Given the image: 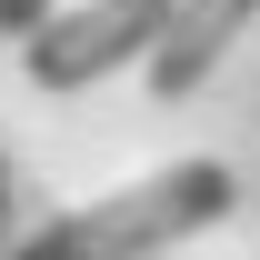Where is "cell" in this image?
<instances>
[{"label": "cell", "instance_id": "1", "mask_svg": "<svg viewBox=\"0 0 260 260\" xmlns=\"http://www.w3.org/2000/svg\"><path fill=\"white\" fill-rule=\"evenodd\" d=\"M230 200H240L230 160H170V170H150V180H130L110 200H80L60 220H40L10 260H160L180 230L230 220Z\"/></svg>", "mask_w": 260, "mask_h": 260}, {"label": "cell", "instance_id": "2", "mask_svg": "<svg viewBox=\"0 0 260 260\" xmlns=\"http://www.w3.org/2000/svg\"><path fill=\"white\" fill-rule=\"evenodd\" d=\"M160 20H170V0H80L50 30L20 40V70H30L40 90H90L120 60H150L160 50Z\"/></svg>", "mask_w": 260, "mask_h": 260}, {"label": "cell", "instance_id": "3", "mask_svg": "<svg viewBox=\"0 0 260 260\" xmlns=\"http://www.w3.org/2000/svg\"><path fill=\"white\" fill-rule=\"evenodd\" d=\"M260 0H170V20H160V50H150V100H190L210 70H220V50L240 40V20H250Z\"/></svg>", "mask_w": 260, "mask_h": 260}, {"label": "cell", "instance_id": "4", "mask_svg": "<svg viewBox=\"0 0 260 260\" xmlns=\"http://www.w3.org/2000/svg\"><path fill=\"white\" fill-rule=\"evenodd\" d=\"M0 30H10V40H30V30H50V0H0Z\"/></svg>", "mask_w": 260, "mask_h": 260}, {"label": "cell", "instance_id": "5", "mask_svg": "<svg viewBox=\"0 0 260 260\" xmlns=\"http://www.w3.org/2000/svg\"><path fill=\"white\" fill-rule=\"evenodd\" d=\"M0 240H10V160H0Z\"/></svg>", "mask_w": 260, "mask_h": 260}]
</instances>
